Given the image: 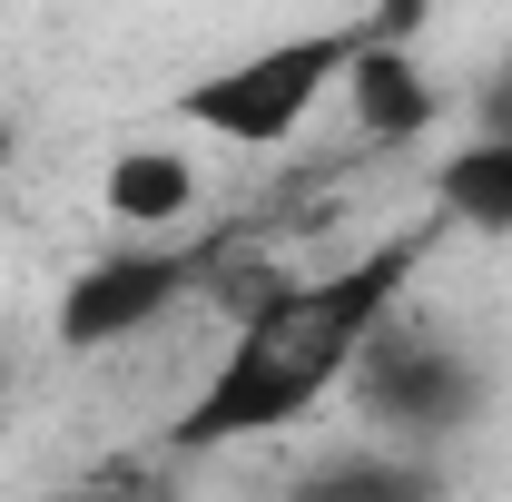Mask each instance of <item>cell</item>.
<instances>
[{
	"instance_id": "cell-5",
	"label": "cell",
	"mask_w": 512,
	"mask_h": 502,
	"mask_svg": "<svg viewBox=\"0 0 512 502\" xmlns=\"http://www.w3.org/2000/svg\"><path fill=\"white\" fill-rule=\"evenodd\" d=\"M345 99H355L365 138H424L434 109H444V89L414 69V50H404L394 30H365V50L345 60Z\"/></svg>"
},
{
	"instance_id": "cell-8",
	"label": "cell",
	"mask_w": 512,
	"mask_h": 502,
	"mask_svg": "<svg viewBox=\"0 0 512 502\" xmlns=\"http://www.w3.org/2000/svg\"><path fill=\"white\" fill-rule=\"evenodd\" d=\"M0 158H10V128H0Z\"/></svg>"
},
{
	"instance_id": "cell-2",
	"label": "cell",
	"mask_w": 512,
	"mask_h": 502,
	"mask_svg": "<svg viewBox=\"0 0 512 502\" xmlns=\"http://www.w3.org/2000/svg\"><path fill=\"white\" fill-rule=\"evenodd\" d=\"M365 50V30H306V40H276L237 69H207L178 89V119L227 138V148H286L296 128L316 119V99L345 79V60Z\"/></svg>"
},
{
	"instance_id": "cell-3",
	"label": "cell",
	"mask_w": 512,
	"mask_h": 502,
	"mask_svg": "<svg viewBox=\"0 0 512 502\" xmlns=\"http://www.w3.org/2000/svg\"><path fill=\"white\" fill-rule=\"evenodd\" d=\"M197 256H168V247H128V256H99V266H79L60 296V345L69 355H99V345H119L138 325H158V315L188 296Z\"/></svg>"
},
{
	"instance_id": "cell-4",
	"label": "cell",
	"mask_w": 512,
	"mask_h": 502,
	"mask_svg": "<svg viewBox=\"0 0 512 502\" xmlns=\"http://www.w3.org/2000/svg\"><path fill=\"white\" fill-rule=\"evenodd\" d=\"M345 384H365V404H375V414H414V424H453V414L473 404V365L444 355V345H424V335L404 345V335H394V315L375 325V345L355 355V375H345Z\"/></svg>"
},
{
	"instance_id": "cell-6",
	"label": "cell",
	"mask_w": 512,
	"mask_h": 502,
	"mask_svg": "<svg viewBox=\"0 0 512 502\" xmlns=\"http://www.w3.org/2000/svg\"><path fill=\"white\" fill-rule=\"evenodd\" d=\"M99 207L128 217V227H178L197 207V168L178 148H119L109 158V178H99Z\"/></svg>"
},
{
	"instance_id": "cell-7",
	"label": "cell",
	"mask_w": 512,
	"mask_h": 502,
	"mask_svg": "<svg viewBox=\"0 0 512 502\" xmlns=\"http://www.w3.org/2000/svg\"><path fill=\"white\" fill-rule=\"evenodd\" d=\"M434 197H444V217H463V227L512 237V128L473 138V148H453L444 168H434Z\"/></svg>"
},
{
	"instance_id": "cell-1",
	"label": "cell",
	"mask_w": 512,
	"mask_h": 502,
	"mask_svg": "<svg viewBox=\"0 0 512 502\" xmlns=\"http://www.w3.org/2000/svg\"><path fill=\"white\" fill-rule=\"evenodd\" d=\"M414 256H424V237H384L375 256L335 266V276H316V286H266V296L237 315L217 375L188 394L178 453H217V443L276 434V424H296L306 404H325L335 384L355 375V355L375 345V325L404 306Z\"/></svg>"
}]
</instances>
